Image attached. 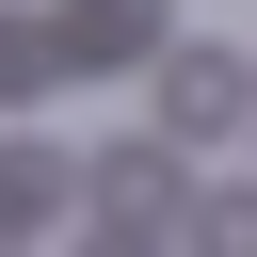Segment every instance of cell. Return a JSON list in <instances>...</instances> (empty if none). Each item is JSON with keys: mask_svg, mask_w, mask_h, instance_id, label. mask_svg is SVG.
<instances>
[{"mask_svg": "<svg viewBox=\"0 0 257 257\" xmlns=\"http://www.w3.org/2000/svg\"><path fill=\"white\" fill-rule=\"evenodd\" d=\"M241 96H257V64H225V48H177V64H161L177 145H225V128H241Z\"/></svg>", "mask_w": 257, "mask_h": 257, "instance_id": "1", "label": "cell"}, {"mask_svg": "<svg viewBox=\"0 0 257 257\" xmlns=\"http://www.w3.org/2000/svg\"><path fill=\"white\" fill-rule=\"evenodd\" d=\"M145 32H161V16H145V0H80V16H64V48H80V64H128V48H145Z\"/></svg>", "mask_w": 257, "mask_h": 257, "instance_id": "2", "label": "cell"}]
</instances>
